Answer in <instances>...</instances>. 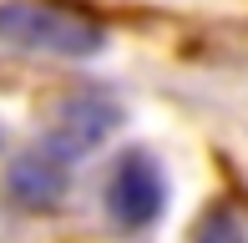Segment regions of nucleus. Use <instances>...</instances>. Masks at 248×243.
Listing matches in <instances>:
<instances>
[{"label": "nucleus", "mask_w": 248, "mask_h": 243, "mask_svg": "<svg viewBox=\"0 0 248 243\" xmlns=\"http://www.w3.org/2000/svg\"><path fill=\"white\" fill-rule=\"evenodd\" d=\"M198 243H243V233H238V223L228 213H213V218H202Z\"/></svg>", "instance_id": "obj_5"}, {"label": "nucleus", "mask_w": 248, "mask_h": 243, "mask_svg": "<svg viewBox=\"0 0 248 243\" xmlns=\"http://www.w3.org/2000/svg\"><path fill=\"white\" fill-rule=\"evenodd\" d=\"M167 208V178L157 167L152 152H122L117 167L107 178V213L117 228L137 233V228H152Z\"/></svg>", "instance_id": "obj_2"}, {"label": "nucleus", "mask_w": 248, "mask_h": 243, "mask_svg": "<svg viewBox=\"0 0 248 243\" xmlns=\"http://www.w3.org/2000/svg\"><path fill=\"white\" fill-rule=\"evenodd\" d=\"M66 182H71V157H61V152L51 147H36L26 152V157L10 167V197H16L20 208H36V213H46L66 197Z\"/></svg>", "instance_id": "obj_4"}, {"label": "nucleus", "mask_w": 248, "mask_h": 243, "mask_svg": "<svg viewBox=\"0 0 248 243\" xmlns=\"http://www.w3.org/2000/svg\"><path fill=\"white\" fill-rule=\"evenodd\" d=\"M0 46L81 61L107 46V30L86 10L56 5V0H0Z\"/></svg>", "instance_id": "obj_1"}, {"label": "nucleus", "mask_w": 248, "mask_h": 243, "mask_svg": "<svg viewBox=\"0 0 248 243\" xmlns=\"http://www.w3.org/2000/svg\"><path fill=\"white\" fill-rule=\"evenodd\" d=\"M117 122H122V112L107 102V96H71V102L56 106L51 147L61 152V157H81V152H92Z\"/></svg>", "instance_id": "obj_3"}]
</instances>
